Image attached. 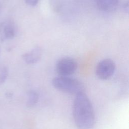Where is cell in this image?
I'll return each mask as SVG.
<instances>
[{
	"mask_svg": "<svg viewBox=\"0 0 129 129\" xmlns=\"http://www.w3.org/2000/svg\"><path fill=\"white\" fill-rule=\"evenodd\" d=\"M16 28L13 22L6 21L0 24V39L2 41L13 39L16 35Z\"/></svg>",
	"mask_w": 129,
	"mask_h": 129,
	"instance_id": "cell-5",
	"label": "cell"
},
{
	"mask_svg": "<svg viewBox=\"0 0 129 129\" xmlns=\"http://www.w3.org/2000/svg\"><path fill=\"white\" fill-rule=\"evenodd\" d=\"M25 3L29 6H35L38 3L39 0H25Z\"/></svg>",
	"mask_w": 129,
	"mask_h": 129,
	"instance_id": "cell-10",
	"label": "cell"
},
{
	"mask_svg": "<svg viewBox=\"0 0 129 129\" xmlns=\"http://www.w3.org/2000/svg\"><path fill=\"white\" fill-rule=\"evenodd\" d=\"M73 115L78 129H93L95 124V111L90 99L84 92L75 95Z\"/></svg>",
	"mask_w": 129,
	"mask_h": 129,
	"instance_id": "cell-1",
	"label": "cell"
},
{
	"mask_svg": "<svg viewBox=\"0 0 129 129\" xmlns=\"http://www.w3.org/2000/svg\"><path fill=\"white\" fill-rule=\"evenodd\" d=\"M77 67V62L74 58L63 57L57 61L55 66V71L59 76L69 77L75 73Z\"/></svg>",
	"mask_w": 129,
	"mask_h": 129,
	"instance_id": "cell-3",
	"label": "cell"
},
{
	"mask_svg": "<svg viewBox=\"0 0 129 129\" xmlns=\"http://www.w3.org/2000/svg\"><path fill=\"white\" fill-rule=\"evenodd\" d=\"M52 84L56 90L70 95L84 92V87L78 80L69 77L58 76L54 78Z\"/></svg>",
	"mask_w": 129,
	"mask_h": 129,
	"instance_id": "cell-2",
	"label": "cell"
},
{
	"mask_svg": "<svg viewBox=\"0 0 129 129\" xmlns=\"http://www.w3.org/2000/svg\"><path fill=\"white\" fill-rule=\"evenodd\" d=\"M38 99V93L34 91H31L29 92L27 99V106L32 107L34 106L37 102Z\"/></svg>",
	"mask_w": 129,
	"mask_h": 129,
	"instance_id": "cell-8",
	"label": "cell"
},
{
	"mask_svg": "<svg viewBox=\"0 0 129 129\" xmlns=\"http://www.w3.org/2000/svg\"><path fill=\"white\" fill-rule=\"evenodd\" d=\"M42 55V48L39 46H37L24 53L22 56V58L24 61L27 64H33L39 61Z\"/></svg>",
	"mask_w": 129,
	"mask_h": 129,
	"instance_id": "cell-6",
	"label": "cell"
},
{
	"mask_svg": "<svg viewBox=\"0 0 129 129\" xmlns=\"http://www.w3.org/2000/svg\"><path fill=\"white\" fill-rule=\"evenodd\" d=\"M115 70V62L111 59L106 58L98 63L95 69V74L99 79L106 80L113 76Z\"/></svg>",
	"mask_w": 129,
	"mask_h": 129,
	"instance_id": "cell-4",
	"label": "cell"
},
{
	"mask_svg": "<svg viewBox=\"0 0 129 129\" xmlns=\"http://www.w3.org/2000/svg\"><path fill=\"white\" fill-rule=\"evenodd\" d=\"M98 9L103 12L109 13L115 11L117 8L118 0H96Z\"/></svg>",
	"mask_w": 129,
	"mask_h": 129,
	"instance_id": "cell-7",
	"label": "cell"
},
{
	"mask_svg": "<svg viewBox=\"0 0 129 129\" xmlns=\"http://www.w3.org/2000/svg\"><path fill=\"white\" fill-rule=\"evenodd\" d=\"M124 9L125 11H126L127 12H128V2H126L125 4H124Z\"/></svg>",
	"mask_w": 129,
	"mask_h": 129,
	"instance_id": "cell-11",
	"label": "cell"
},
{
	"mask_svg": "<svg viewBox=\"0 0 129 129\" xmlns=\"http://www.w3.org/2000/svg\"><path fill=\"white\" fill-rule=\"evenodd\" d=\"M8 68L3 64L0 65V84L4 83L8 76Z\"/></svg>",
	"mask_w": 129,
	"mask_h": 129,
	"instance_id": "cell-9",
	"label": "cell"
}]
</instances>
